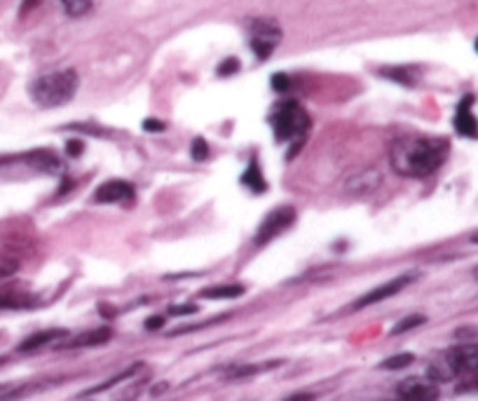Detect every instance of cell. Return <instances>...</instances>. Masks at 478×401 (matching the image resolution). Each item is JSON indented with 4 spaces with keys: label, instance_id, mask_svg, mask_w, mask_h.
I'll return each instance as SVG.
<instances>
[{
    "label": "cell",
    "instance_id": "6da1fadb",
    "mask_svg": "<svg viewBox=\"0 0 478 401\" xmlns=\"http://www.w3.org/2000/svg\"><path fill=\"white\" fill-rule=\"evenodd\" d=\"M448 157V141L441 136H399L389 150V162L399 176H432Z\"/></svg>",
    "mask_w": 478,
    "mask_h": 401
},
{
    "label": "cell",
    "instance_id": "7a4b0ae2",
    "mask_svg": "<svg viewBox=\"0 0 478 401\" xmlns=\"http://www.w3.org/2000/svg\"><path fill=\"white\" fill-rule=\"evenodd\" d=\"M80 78L73 69L45 73L31 83V99L43 108H57V106L69 104L78 92Z\"/></svg>",
    "mask_w": 478,
    "mask_h": 401
},
{
    "label": "cell",
    "instance_id": "3957f363",
    "mask_svg": "<svg viewBox=\"0 0 478 401\" xmlns=\"http://www.w3.org/2000/svg\"><path fill=\"white\" fill-rule=\"evenodd\" d=\"M455 376H478V345H455L446 352L441 362L429 369L432 380H450Z\"/></svg>",
    "mask_w": 478,
    "mask_h": 401
},
{
    "label": "cell",
    "instance_id": "277c9868",
    "mask_svg": "<svg viewBox=\"0 0 478 401\" xmlns=\"http://www.w3.org/2000/svg\"><path fill=\"white\" fill-rule=\"evenodd\" d=\"M272 125L277 141H293V139L305 136V132L309 129V115L300 104L284 101L274 113Z\"/></svg>",
    "mask_w": 478,
    "mask_h": 401
},
{
    "label": "cell",
    "instance_id": "5b68a950",
    "mask_svg": "<svg viewBox=\"0 0 478 401\" xmlns=\"http://www.w3.org/2000/svg\"><path fill=\"white\" fill-rule=\"evenodd\" d=\"M248 40H251V50L258 59H270L272 52L277 50L281 31L279 26L270 19H255L248 26Z\"/></svg>",
    "mask_w": 478,
    "mask_h": 401
},
{
    "label": "cell",
    "instance_id": "8992f818",
    "mask_svg": "<svg viewBox=\"0 0 478 401\" xmlns=\"http://www.w3.org/2000/svg\"><path fill=\"white\" fill-rule=\"evenodd\" d=\"M293 220H295L293 206H279V209H272L265 218H262V223L258 225V232H255V237H253L255 246L270 244L274 237L281 235L286 228H291Z\"/></svg>",
    "mask_w": 478,
    "mask_h": 401
},
{
    "label": "cell",
    "instance_id": "52a82bcc",
    "mask_svg": "<svg viewBox=\"0 0 478 401\" xmlns=\"http://www.w3.org/2000/svg\"><path fill=\"white\" fill-rule=\"evenodd\" d=\"M401 401H436L439 387L432 378H408L396 387Z\"/></svg>",
    "mask_w": 478,
    "mask_h": 401
},
{
    "label": "cell",
    "instance_id": "ba28073f",
    "mask_svg": "<svg viewBox=\"0 0 478 401\" xmlns=\"http://www.w3.org/2000/svg\"><path fill=\"white\" fill-rule=\"evenodd\" d=\"M410 282H413V277L410 275H403V277H396L392 279V282H387V284H380V286H375L373 291H368L366 296H361L359 300L354 303V310H363V307H368V305H375V303H382V300H387V298H392L396 296L403 286H408Z\"/></svg>",
    "mask_w": 478,
    "mask_h": 401
},
{
    "label": "cell",
    "instance_id": "9c48e42d",
    "mask_svg": "<svg viewBox=\"0 0 478 401\" xmlns=\"http://www.w3.org/2000/svg\"><path fill=\"white\" fill-rule=\"evenodd\" d=\"M134 195V185L127 181H120V178H113V181L101 183L97 192H94V199L104 204H115V202H125Z\"/></svg>",
    "mask_w": 478,
    "mask_h": 401
},
{
    "label": "cell",
    "instance_id": "30bf717a",
    "mask_svg": "<svg viewBox=\"0 0 478 401\" xmlns=\"http://www.w3.org/2000/svg\"><path fill=\"white\" fill-rule=\"evenodd\" d=\"M471 104H474V97H464L462 104L457 106V113H455V129L457 134H462V136H469V139H476L478 136V122L474 118V113H471Z\"/></svg>",
    "mask_w": 478,
    "mask_h": 401
},
{
    "label": "cell",
    "instance_id": "8fae6325",
    "mask_svg": "<svg viewBox=\"0 0 478 401\" xmlns=\"http://www.w3.org/2000/svg\"><path fill=\"white\" fill-rule=\"evenodd\" d=\"M382 181V174L370 167V169H363L359 174H352V178L347 181V192H356V195H363V192H373Z\"/></svg>",
    "mask_w": 478,
    "mask_h": 401
},
{
    "label": "cell",
    "instance_id": "7c38bea8",
    "mask_svg": "<svg viewBox=\"0 0 478 401\" xmlns=\"http://www.w3.org/2000/svg\"><path fill=\"white\" fill-rule=\"evenodd\" d=\"M69 336L64 329H47V331H40L36 336L26 338L22 345H19V352H31V350H38V347H43L47 343H55L57 338H64Z\"/></svg>",
    "mask_w": 478,
    "mask_h": 401
},
{
    "label": "cell",
    "instance_id": "4fadbf2b",
    "mask_svg": "<svg viewBox=\"0 0 478 401\" xmlns=\"http://www.w3.org/2000/svg\"><path fill=\"white\" fill-rule=\"evenodd\" d=\"M244 293V286L241 284H218V286H209L199 293L202 298H209V300H230V298H237Z\"/></svg>",
    "mask_w": 478,
    "mask_h": 401
},
{
    "label": "cell",
    "instance_id": "5bb4252c",
    "mask_svg": "<svg viewBox=\"0 0 478 401\" xmlns=\"http://www.w3.org/2000/svg\"><path fill=\"white\" fill-rule=\"evenodd\" d=\"M111 329L108 326H101V329H94L90 333H83V336H78L76 340H71V343H66V347H87V345H104L111 340Z\"/></svg>",
    "mask_w": 478,
    "mask_h": 401
},
{
    "label": "cell",
    "instance_id": "9a60e30c",
    "mask_svg": "<svg viewBox=\"0 0 478 401\" xmlns=\"http://www.w3.org/2000/svg\"><path fill=\"white\" fill-rule=\"evenodd\" d=\"M241 183H244L246 188H251L253 192H262L267 188V183H265V178H262L260 167H258L255 160H251V164H248L246 171L241 174Z\"/></svg>",
    "mask_w": 478,
    "mask_h": 401
},
{
    "label": "cell",
    "instance_id": "2e32d148",
    "mask_svg": "<svg viewBox=\"0 0 478 401\" xmlns=\"http://www.w3.org/2000/svg\"><path fill=\"white\" fill-rule=\"evenodd\" d=\"M29 162L36 167V169H43V171H55L59 169V160L55 153L50 150H36V153H29Z\"/></svg>",
    "mask_w": 478,
    "mask_h": 401
},
{
    "label": "cell",
    "instance_id": "e0dca14e",
    "mask_svg": "<svg viewBox=\"0 0 478 401\" xmlns=\"http://www.w3.org/2000/svg\"><path fill=\"white\" fill-rule=\"evenodd\" d=\"M66 15L71 17H85L94 8V0H62Z\"/></svg>",
    "mask_w": 478,
    "mask_h": 401
},
{
    "label": "cell",
    "instance_id": "ac0fdd59",
    "mask_svg": "<svg viewBox=\"0 0 478 401\" xmlns=\"http://www.w3.org/2000/svg\"><path fill=\"white\" fill-rule=\"evenodd\" d=\"M382 76L394 80V83L408 85V87L415 85V76H413V71H410V69H387V71H382Z\"/></svg>",
    "mask_w": 478,
    "mask_h": 401
},
{
    "label": "cell",
    "instance_id": "d6986e66",
    "mask_svg": "<svg viewBox=\"0 0 478 401\" xmlns=\"http://www.w3.org/2000/svg\"><path fill=\"white\" fill-rule=\"evenodd\" d=\"M136 369H141V364H134V366H132V369H127V371H122V373H120V376H115V378H113V380H108V383H101V385H97V387H92V390H87L85 394H97V392L111 390V387H113V385H118V383H122V380H125V378H129V376H132V373H134V371H136Z\"/></svg>",
    "mask_w": 478,
    "mask_h": 401
},
{
    "label": "cell",
    "instance_id": "ffe728a7",
    "mask_svg": "<svg viewBox=\"0 0 478 401\" xmlns=\"http://www.w3.org/2000/svg\"><path fill=\"white\" fill-rule=\"evenodd\" d=\"M413 354H396V357H389L385 362L380 364V369H389V371H396V369H406L408 364H413Z\"/></svg>",
    "mask_w": 478,
    "mask_h": 401
},
{
    "label": "cell",
    "instance_id": "44dd1931",
    "mask_svg": "<svg viewBox=\"0 0 478 401\" xmlns=\"http://www.w3.org/2000/svg\"><path fill=\"white\" fill-rule=\"evenodd\" d=\"M427 322V317H422V315H413V317H406V319H401L399 324L394 326L392 329V336H399V333L403 331H410V329H415V326H420Z\"/></svg>",
    "mask_w": 478,
    "mask_h": 401
},
{
    "label": "cell",
    "instance_id": "7402d4cb",
    "mask_svg": "<svg viewBox=\"0 0 478 401\" xmlns=\"http://www.w3.org/2000/svg\"><path fill=\"white\" fill-rule=\"evenodd\" d=\"M19 307H29V303L15 296H0V310H19Z\"/></svg>",
    "mask_w": 478,
    "mask_h": 401
},
{
    "label": "cell",
    "instance_id": "603a6c76",
    "mask_svg": "<svg viewBox=\"0 0 478 401\" xmlns=\"http://www.w3.org/2000/svg\"><path fill=\"white\" fill-rule=\"evenodd\" d=\"M190 155H192L195 160H206V155H209V146H206L204 139H195V141H192V148H190Z\"/></svg>",
    "mask_w": 478,
    "mask_h": 401
},
{
    "label": "cell",
    "instance_id": "cb8c5ba5",
    "mask_svg": "<svg viewBox=\"0 0 478 401\" xmlns=\"http://www.w3.org/2000/svg\"><path fill=\"white\" fill-rule=\"evenodd\" d=\"M234 71H239L237 59H225V62L218 66V76H232Z\"/></svg>",
    "mask_w": 478,
    "mask_h": 401
},
{
    "label": "cell",
    "instance_id": "d4e9b609",
    "mask_svg": "<svg viewBox=\"0 0 478 401\" xmlns=\"http://www.w3.org/2000/svg\"><path fill=\"white\" fill-rule=\"evenodd\" d=\"M288 85H291V83H288V76H284V73H277V76L272 78V87L277 92H286Z\"/></svg>",
    "mask_w": 478,
    "mask_h": 401
},
{
    "label": "cell",
    "instance_id": "484cf974",
    "mask_svg": "<svg viewBox=\"0 0 478 401\" xmlns=\"http://www.w3.org/2000/svg\"><path fill=\"white\" fill-rule=\"evenodd\" d=\"M169 312L171 315H192V312H197V305H174Z\"/></svg>",
    "mask_w": 478,
    "mask_h": 401
},
{
    "label": "cell",
    "instance_id": "4316f807",
    "mask_svg": "<svg viewBox=\"0 0 478 401\" xmlns=\"http://www.w3.org/2000/svg\"><path fill=\"white\" fill-rule=\"evenodd\" d=\"M66 153H69V155H73V157H78L80 153H83V143H80L78 139H71V141L66 143Z\"/></svg>",
    "mask_w": 478,
    "mask_h": 401
},
{
    "label": "cell",
    "instance_id": "83f0119b",
    "mask_svg": "<svg viewBox=\"0 0 478 401\" xmlns=\"http://www.w3.org/2000/svg\"><path fill=\"white\" fill-rule=\"evenodd\" d=\"M143 129H148V132H162V129H164V125H162V122H157V120H146V122H143Z\"/></svg>",
    "mask_w": 478,
    "mask_h": 401
},
{
    "label": "cell",
    "instance_id": "f1b7e54d",
    "mask_svg": "<svg viewBox=\"0 0 478 401\" xmlns=\"http://www.w3.org/2000/svg\"><path fill=\"white\" fill-rule=\"evenodd\" d=\"M164 324V317H150L146 322V329H150V331H155V329H160V326Z\"/></svg>",
    "mask_w": 478,
    "mask_h": 401
},
{
    "label": "cell",
    "instance_id": "f546056e",
    "mask_svg": "<svg viewBox=\"0 0 478 401\" xmlns=\"http://www.w3.org/2000/svg\"><path fill=\"white\" fill-rule=\"evenodd\" d=\"M312 399H314L312 394H305V392H302V394H291V397L284 399V401H312Z\"/></svg>",
    "mask_w": 478,
    "mask_h": 401
},
{
    "label": "cell",
    "instance_id": "4dcf8cb0",
    "mask_svg": "<svg viewBox=\"0 0 478 401\" xmlns=\"http://www.w3.org/2000/svg\"><path fill=\"white\" fill-rule=\"evenodd\" d=\"M474 277L478 279V267H476V270H474Z\"/></svg>",
    "mask_w": 478,
    "mask_h": 401
},
{
    "label": "cell",
    "instance_id": "1f68e13d",
    "mask_svg": "<svg viewBox=\"0 0 478 401\" xmlns=\"http://www.w3.org/2000/svg\"><path fill=\"white\" fill-rule=\"evenodd\" d=\"M476 52H478V38H476Z\"/></svg>",
    "mask_w": 478,
    "mask_h": 401
},
{
    "label": "cell",
    "instance_id": "d6a6232c",
    "mask_svg": "<svg viewBox=\"0 0 478 401\" xmlns=\"http://www.w3.org/2000/svg\"><path fill=\"white\" fill-rule=\"evenodd\" d=\"M474 242H478V235H474Z\"/></svg>",
    "mask_w": 478,
    "mask_h": 401
}]
</instances>
